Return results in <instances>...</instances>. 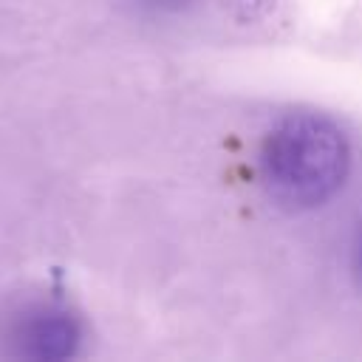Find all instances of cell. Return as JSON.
<instances>
[{
  "instance_id": "3",
  "label": "cell",
  "mask_w": 362,
  "mask_h": 362,
  "mask_svg": "<svg viewBox=\"0 0 362 362\" xmlns=\"http://www.w3.org/2000/svg\"><path fill=\"white\" fill-rule=\"evenodd\" d=\"M223 3H229L238 17H255V14H260L272 0H223Z\"/></svg>"
},
{
  "instance_id": "1",
  "label": "cell",
  "mask_w": 362,
  "mask_h": 362,
  "mask_svg": "<svg viewBox=\"0 0 362 362\" xmlns=\"http://www.w3.org/2000/svg\"><path fill=\"white\" fill-rule=\"evenodd\" d=\"M351 147L345 133L320 113H291L277 122L260 147L266 189L291 209L325 204L345 181Z\"/></svg>"
},
{
  "instance_id": "4",
  "label": "cell",
  "mask_w": 362,
  "mask_h": 362,
  "mask_svg": "<svg viewBox=\"0 0 362 362\" xmlns=\"http://www.w3.org/2000/svg\"><path fill=\"white\" fill-rule=\"evenodd\" d=\"M354 263H356V272L362 277V235H359V243H356V252H354Z\"/></svg>"
},
{
  "instance_id": "2",
  "label": "cell",
  "mask_w": 362,
  "mask_h": 362,
  "mask_svg": "<svg viewBox=\"0 0 362 362\" xmlns=\"http://www.w3.org/2000/svg\"><path fill=\"white\" fill-rule=\"evenodd\" d=\"M20 345L37 359H65L76 354L79 325L62 308H40L20 325Z\"/></svg>"
}]
</instances>
